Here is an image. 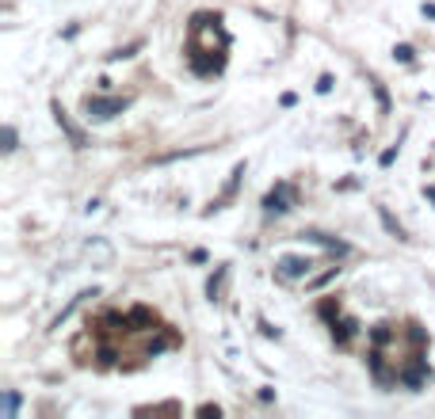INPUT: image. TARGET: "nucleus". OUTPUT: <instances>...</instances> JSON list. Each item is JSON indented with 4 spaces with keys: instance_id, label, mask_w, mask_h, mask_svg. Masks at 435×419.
<instances>
[]
</instances>
